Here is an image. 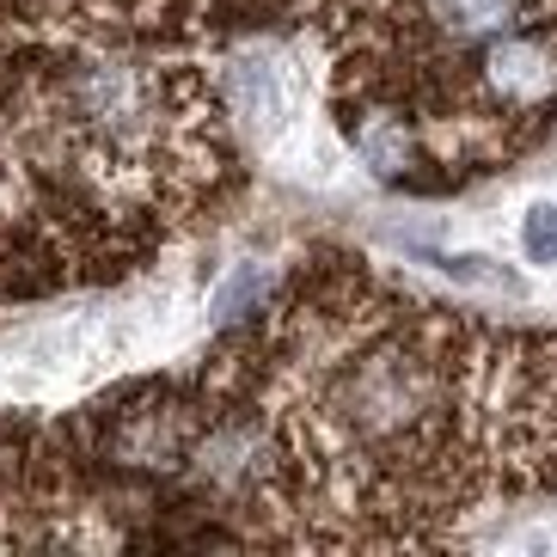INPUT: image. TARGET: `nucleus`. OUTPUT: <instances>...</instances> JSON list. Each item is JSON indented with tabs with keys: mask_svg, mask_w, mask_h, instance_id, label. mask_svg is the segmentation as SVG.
<instances>
[{
	"mask_svg": "<svg viewBox=\"0 0 557 557\" xmlns=\"http://www.w3.org/2000/svg\"><path fill=\"white\" fill-rule=\"evenodd\" d=\"M484 81L515 104H540L557 86V55L545 44H533V37H503L484 55Z\"/></svg>",
	"mask_w": 557,
	"mask_h": 557,
	"instance_id": "1",
	"label": "nucleus"
},
{
	"mask_svg": "<svg viewBox=\"0 0 557 557\" xmlns=\"http://www.w3.org/2000/svg\"><path fill=\"white\" fill-rule=\"evenodd\" d=\"M435 18L454 37H491L515 18V0H435Z\"/></svg>",
	"mask_w": 557,
	"mask_h": 557,
	"instance_id": "2",
	"label": "nucleus"
},
{
	"mask_svg": "<svg viewBox=\"0 0 557 557\" xmlns=\"http://www.w3.org/2000/svg\"><path fill=\"white\" fill-rule=\"evenodd\" d=\"M521 251L533 263H557V202H533L521 214Z\"/></svg>",
	"mask_w": 557,
	"mask_h": 557,
	"instance_id": "3",
	"label": "nucleus"
},
{
	"mask_svg": "<svg viewBox=\"0 0 557 557\" xmlns=\"http://www.w3.org/2000/svg\"><path fill=\"white\" fill-rule=\"evenodd\" d=\"M361 153H368L380 172H398V165L410 160V135L398 129V123H368V129H361Z\"/></svg>",
	"mask_w": 557,
	"mask_h": 557,
	"instance_id": "4",
	"label": "nucleus"
},
{
	"mask_svg": "<svg viewBox=\"0 0 557 557\" xmlns=\"http://www.w3.org/2000/svg\"><path fill=\"white\" fill-rule=\"evenodd\" d=\"M435 270L454 282H472V288H503V295H515V276L508 270H491V258H447V251H435Z\"/></svg>",
	"mask_w": 557,
	"mask_h": 557,
	"instance_id": "5",
	"label": "nucleus"
},
{
	"mask_svg": "<svg viewBox=\"0 0 557 557\" xmlns=\"http://www.w3.org/2000/svg\"><path fill=\"white\" fill-rule=\"evenodd\" d=\"M258 295H263V270H258V263H246V270L214 295V312H221V319H239V307H251Z\"/></svg>",
	"mask_w": 557,
	"mask_h": 557,
	"instance_id": "6",
	"label": "nucleus"
}]
</instances>
